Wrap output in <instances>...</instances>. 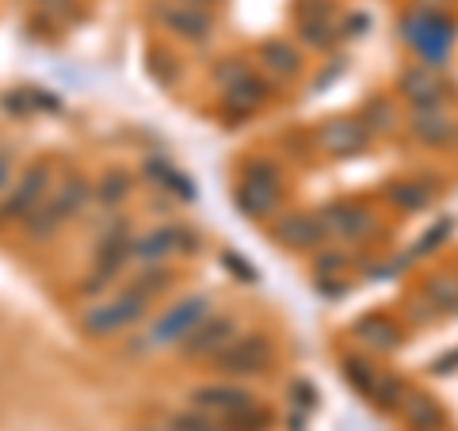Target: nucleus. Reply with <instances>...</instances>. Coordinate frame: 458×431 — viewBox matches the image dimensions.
I'll use <instances>...</instances> for the list:
<instances>
[{
  "label": "nucleus",
  "instance_id": "24",
  "mask_svg": "<svg viewBox=\"0 0 458 431\" xmlns=\"http://www.w3.org/2000/svg\"><path fill=\"white\" fill-rule=\"evenodd\" d=\"M172 431H229V427L210 420V416H203V412H183V416L172 420Z\"/></svg>",
  "mask_w": 458,
  "mask_h": 431
},
{
  "label": "nucleus",
  "instance_id": "25",
  "mask_svg": "<svg viewBox=\"0 0 458 431\" xmlns=\"http://www.w3.org/2000/svg\"><path fill=\"white\" fill-rule=\"evenodd\" d=\"M126 195H131V183H126V176H123V172H111V176L104 180V188H99V199H104L107 207H114V203H123Z\"/></svg>",
  "mask_w": 458,
  "mask_h": 431
},
{
  "label": "nucleus",
  "instance_id": "2",
  "mask_svg": "<svg viewBox=\"0 0 458 431\" xmlns=\"http://www.w3.org/2000/svg\"><path fill=\"white\" fill-rule=\"evenodd\" d=\"M214 363H218L222 375L229 378H245V375H260L276 363V348H271V340L260 336V333H245V336H233L225 343V348L214 355Z\"/></svg>",
  "mask_w": 458,
  "mask_h": 431
},
{
  "label": "nucleus",
  "instance_id": "3",
  "mask_svg": "<svg viewBox=\"0 0 458 431\" xmlns=\"http://www.w3.org/2000/svg\"><path fill=\"white\" fill-rule=\"evenodd\" d=\"M84 199H89V183L84 180H65L62 188H57L47 203H38V210L27 218V233L31 237H50L57 233L73 214H81Z\"/></svg>",
  "mask_w": 458,
  "mask_h": 431
},
{
  "label": "nucleus",
  "instance_id": "19",
  "mask_svg": "<svg viewBox=\"0 0 458 431\" xmlns=\"http://www.w3.org/2000/svg\"><path fill=\"white\" fill-rule=\"evenodd\" d=\"M355 336H360L367 348H375V351H394L397 343H401V328L394 317H382V313H370V317L363 321H355Z\"/></svg>",
  "mask_w": 458,
  "mask_h": 431
},
{
  "label": "nucleus",
  "instance_id": "27",
  "mask_svg": "<svg viewBox=\"0 0 458 431\" xmlns=\"http://www.w3.org/2000/svg\"><path fill=\"white\" fill-rule=\"evenodd\" d=\"M451 233V222H439V225H432V229H428V233L420 237V244H417V256H424V252H432V249H439V244L436 241H443V237H447Z\"/></svg>",
  "mask_w": 458,
  "mask_h": 431
},
{
  "label": "nucleus",
  "instance_id": "15",
  "mask_svg": "<svg viewBox=\"0 0 458 431\" xmlns=\"http://www.w3.org/2000/svg\"><path fill=\"white\" fill-rule=\"evenodd\" d=\"M454 131H458V123L443 111V104L412 111V134H417L424 146H447V141H454Z\"/></svg>",
  "mask_w": 458,
  "mask_h": 431
},
{
  "label": "nucleus",
  "instance_id": "6",
  "mask_svg": "<svg viewBox=\"0 0 458 431\" xmlns=\"http://www.w3.org/2000/svg\"><path fill=\"white\" fill-rule=\"evenodd\" d=\"M47 191H50V165L47 161L27 165V172L16 183V191H12L8 203L0 207V218H4V222H27L38 210L42 199H47Z\"/></svg>",
  "mask_w": 458,
  "mask_h": 431
},
{
  "label": "nucleus",
  "instance_id": "1",
  "mask_svg": "<svg viewBox=\"0 0 458 431\" xmlns=\"http://www.w3.org/2000/svg\"><path fill=\"white\" fill-rule=\"evenodd\" d=\"M405 38L412 42V50L424 57V65L439 69L443 57H447V50H451V42H454V23L443 20L432 8H417L405 20Z\"/></svg>",
  "mask_w": 458,
  "mask_h": 431
},
{
  "label": "nucleus",
  "instance_id": "16",
  "mask_svg": "<svg viewBox=\"0 0 458 431\" xmlns=\"http://www.w3.org/2000/svg\"><path fill=\"white\" fill-rule=\"evenodd\" d=\"M397 412L405 416L409 431H443V424H447V416H443L439 401L432 393H405Z\"/></svg>",
  "mask_w": 458,
  "mask_h": 431
},
{
  "label": "nucleus",
  "instance_id": "4",
  "mask_svg": "<svg viewBox=\"0 0 458 431\" xmlns=\"http://www.w3.org/2000/svg\"><path fill=\"white\" fill-rule=\"evenodd\" d=\"M146 306H149V298L131 286L126 294L92 306L81 317V325H84V333H89V336H114V333H123V328H131L141 317V313H146Z\"/></svg>",
  "mask_w": 458,
  "mask_h": 431
},
{
  "label": "nucleus",
  "instance_id": "9",
  "mask_svg": "<svg viewBox=\"0 0 458 431\" xmlns=\"http://www.w3.org/2000/svg\"><path fill=\"white\" fill-rule=\"evenodd\" d=\"M233 336H237V321L222 317V313H210L203 325H195L191 333L180 340V351L188 359H214Z\"/></svg>",
  "mask_w": 458,
  "mask_h": 431
},
{
  "label": "nucleus",
  "instance_id": "26",
  "mask_svg": "<svg viewBox=\"0 0 458 431\" xmlns=\"http://www.w3.org/2000/svg\"><path fill=\"white\" fill-rule=\"evenodd\" d=\"M168 286V275L165 271H146V275H138V283H134V291H141L146 298H157Z\"/></svg>",
  "mask_w": 458,
  "mask_h": 431
},
{
  "label": "nucleus",
  "instance_id": "22",
  "mask_svg": "<svg viewBox=\"0 0 458 431\" xmlns=\"http://www.w3.org/2000/svg\"><path fill=\"white\" fill-rule=\"evenodd\" d=\"M390 203L401 210H420V207L432 203V188H424V183H394Z\"/></svg>",
  "mask_w": 458,
  "mask_h": 431
},
{
  "label": "nucleus",
  "instance_id": "29",
  "mask_svg": "<svg viewBox=\"0 0 458 431\" xmlns=\"http://www.w3.org/2000/svg\"><path fill=\"white\" fill-rule=\"evenodd\" d=\"M294 393H298V401H302V405H306V409L313 405V390H310V385H306V382H298V385H294Z\"/></svg>",
  "mask_w": 458,
  "mask_h": 431
},
{
  "label": "nucleus",
  "instance_id": "32",
  "mask_svg": "<svg viewBox=\"0 0 458 431\" xmlns=\"http://www.w3.org/2000/svg\"><path fill=\"white\" fill-rule=\"evenodd\" d=\"M188 4H207V0H188Z\"/></svg>",
  "mask_w": 458,
  "mask_h": 431
},
{
  "label": "nucleus",
  "instance_id": "11",
  "mask_svg": "<svg viewBox=\"0 0 458 431\" xmlns=\"http://www.w3.org/2000/svg\"><path fill=\"white\" fill-rule=\"evenodd\" d=\"M195 249H199V237L183 225L153 229V233L131 241V256H138V260H146V264L165 260V256H172V252H195Z\"/></svg>",
  "mask_w": 458,
  "mask_h": 431
},
{
  "label": "nucleus",
  "instance_id": "8",
  "mask_svg": "<svg viewBox=\"0 0 458 431\" xmlns=\"http://www.w3.org/2000/svg\"><path fill=\"white\" fill-rule=\"evenodd\" d=\"M249 409H256V397L249 390H237V385H207V390L195 393V412H203L225 427H233Z\"/></svg>",
  "mask_w": 458,
  "mask_h": 431
},
{
  "label": "nucleus",
  "instance_id": "13",
  "mask_svg": "<svg viewBox=\"0 0 458 431\" xmlns=\"http://www.w3.org/2000/svg\"><path fill=\"white\" fill-rule=\"evenodd\" d=\"M321 222H325V233H336L344 241H363V237H370L378 229L375 214H370L367 207H360V203H336V207H328L321 214Z\"/></svg>",
  "mask_w": 458,
  "mask_h": 431
},
{
  "label": "nucleus",
  "instance_id": "7",
  "mask_svg": "<svg viewBox=\"0 0 458 431\" xmlns=\"http://www.w3.org/2000/svg\"><path fill=\"white\" fill-rule=\"evenodd\" d=\"M237 207L249 218H267L279 207V176L271 165H252L249 176L237 183Z\"/></svg>",
  "mask_w": 458,
  "mask_h": 431
},
{
  "label": "nucleus",
  "instance_id": "5",
  "mask_svg": "<svg viewBox=\"0 0 458 431\" xmlns=\"http://www.w3.org/2000/svg\"><path fill=\"white\" fill-rule=\"evenodd\" d=\"M210 317V298L207 294H191V298H183L176 301L161 321H157L149 328V348H165V343H180L183 336L191 333L195 325H203Z\"/></svg>",
  "mask_w": 458,
  "mask_h": 431
},
{
  "label": "nucleus",
  "instance_id": "10",
  "mask_svg": "<svg viewBox=\"0 0 458 431\" xmlns=\"http://www.w3.org/2000/svg\"><path fill=\"white\" fill-rule=\"evenodd\" d=\"M318 146L336 161H348V156H360L370 146V131L363 126V119H333L321 126Z\"/></svg>",
  "mask_w": 458,
  "mask_h": 431
},
{
  "label": "nucleus",
  "instance_id": "31",
  "mask_svg": "<svg viewBox=\"0 0 458 431\" xmlns=\"http://www.w3.org/2000/svg\"><path fill=\"white\" fill-rule=\"evenodd\" d=\"M47 8H57V12H69V0H42Z\"/></svg>",
  "mask_w": 458,
  "mask_h": 431
},
{
  "label": "nucleus",
  "instance_id": "18",
  "mask_svg": "<svg viewBox=\"0 0 458 431\" xmlns=\"http://www.w3.org/2000/svg\"><path fill=\"white\" fill-rule=\"evenodd\" d=\"M405 393H409L405 382H401L397 375H390V370H378V367H375V375H370V382L363 385V397L382 412H397Z\"/></svg>",
  "mask_w": 458,
  "mask_h": 431
},
{
  "label": "nucleus",
  "instance_id": "21",
  "mask_svg": "<svg viewBox=\"0 0 458 431\" xmlns=\"http://www.w3.org/2000/svg\"><path fill=\"white\" fill-rule=\"evenodd\" d=\"M260 62H264L267 73H276V77H294L298 73V50L291 46V42H264Z\"/></svg>",
  "mask_w": 458,
  "mask_h": 431
},
{
  "label": "nucleus",
  "instance_id": "23",
  "mask_svg": "<svg viewBox=\"0 0 458 431\" xmlns=\"http://www.w3.org/2000/svg\"><path fill=\"white\" fill-rule=\"evenodd\" d=\"M428 298L436 301L439 313H454L458 309V279H447V275L432 279L428 283Z\"/></svg>",
  "mask_w": 458,
  "mask_h": 431
},
{
  "label": "nucleus",
  "instance_id": "20",
  "mask_svg": "<svg viewBox=\"0 0 458 431\" xmlns=\"http://www.w3.org/2000/svg\"><path fill=\"white\" fill-rule=\"evenodd\" d=\"M222 92H225V111L229 114H252L256 107L264 104V84L256 80L252 73L245 80L229 84V89H222Z\"/></svg>",
  "mask_w": 458,
  "mask_h": 431
},
{
  "label": "nucleus",
  "instance_id": "17",
  "mask_svg": "<svg viewBox=\"0 0 458 431\" xmlns=\"http://www.w3.org/2000/svg\"><path fill=\"white\" fill-rule=\"evenodd\" d=\"M401 89L417 107H439L443 104V80L432 65H412L405 77H401Z\"/></svg>",
  "mask_w": 458,
  "mask_h": 431
},
{
  "label": "nucleus",
  "instance_id": "14",
  "mask_svg": "<svg viewBox=\"0 0 458 431\" xmlns=\"http://www.w3.org/2000/svg\"><path fill=\"white\" fill-rule=\"evenodd\" d=\"M271 237H276V244H283V249L306 252L325 241V222L318 214H286V218L271 229Z\"/></svg>",
  "mask_w": 458,
  "mask_h": 431
},
{
  "label": "nucleus",
  "instance_id": "30",
  "mask_svg": "<svg viewBox=\"0 0 458 431\" xmlns=\"http://www.w3.org/2000/svg\"><path fill=\"white\" fill-rule=\"evenodd\" d=\"M8 176H12V168H8V156L0 153V191H4V183H8Z\"/></svg>",
  "mask_w": 458,
  "mask_h": 431
},
{
  "label": "nucleus",
  "instance_id": "12",
  "mask_svg": "<svg viewBox=\"0 0 458 431\" xmlns=\"http://www.w3.org/2000/svg\"><path fill=\"white\" fill-rule=\"evenodd\" d=\"M157 20H161L176 38H188V42H203L210 35V27H214L210 12L203 4H188V0L161 4V8H157Z\"/></svg>",
  "mask_w": 458,
  "mask_h": 431
},
{
  "label": "nucleus",
  "instance_id": "28",
  "mask_svg": "<svg viewBox=\"0 0 458 431\" xmlns=\"http://www.w3.org/2000/svg\"><path fill=\"white\" fill-rule=\"evenodd\" d=\"M222 260H225V264H233V267L241 271V279H245V283H252V279H256V271H252V267H249L245 260H241V256H233V252H225V256H222Z\"/></svg>",
  "mask_w": 458,
  "mask_h": 431
}]
</instances>
